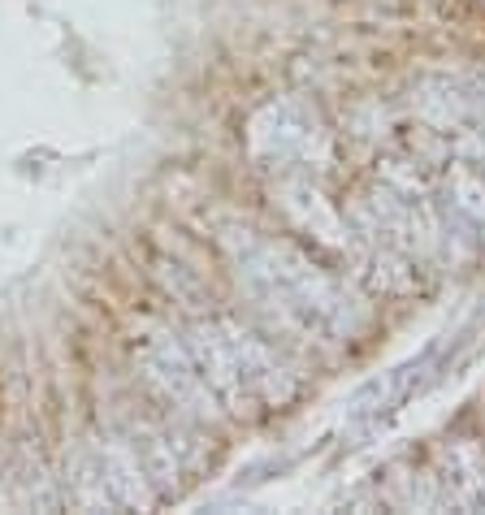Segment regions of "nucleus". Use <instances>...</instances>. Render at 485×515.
Segmentation results:
<instances>
[{"instance_id":"nucleus-1","label":"nucleus","mask_w":485,"mask_h":515,"mask_svg":"<svg viewBox=\"0 0 485 515\" xmlns=\"http://www.w3.org/2000/svg\"><path fill=\"white\" fill-rule=\"evenodd\" d=\"M135 364L152 394L161 399L169 412L191 420V425H208L217 416V394L208 390L204 373L191 360V347H182L169 334H152L135 347Z\"/></svg>"},{"instance_id":"nucleus-2","label":"nucleus","mask_w":485,"mask_h":515,"mask_svg":"<svg viewBox=\"0 0 485 515\" xmlns=\"http://www.w3.org/2000/svg\"><path fill=\"white\" fill-rule=\"evenodd\" d=\"M247 139H252V152L269 156V161H312L325 135L317 130V122H308L299 104H269L256 113Z\"/></svg>"},{"instance_id":"nucleus-3","label":"nucleus","mask_w":485,"mask_h":515,"mask_svg":"<svg viewBox=\"0 0 485 515\" xmlns=\"http://www.w3.org/2000/svg\"><path fill=\"white\" fill-rule=\"evenodd\" d=\"M13 503V485H9V464H0V507Z\"/></svg>"}]
</instances>
